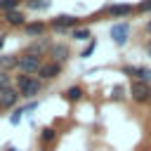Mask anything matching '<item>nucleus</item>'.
Returning a JSON list of instances; mask_svg holds the SVG:
<instances>
[{
	"mask_svg": "<svg viewBox=\"0 0 151 151\" xmlns=\"http://www.w3.org/2000/svg\"><path fill=\"white\" fill-rule=\"evenodd\" d=\"M14 87L21 92V97H26V99H33V97H38V94H40V90H42V80H40L38 76L19 73V76L14 78Z\"/></svg>",
	"mask_w": 151,
	"mask_h": 151,
	"instance_id": "obj_1",
	"label": "nucleus"
},
{
	"mask_svg": "<svg viewBox=\"0 0 151 151\" xmlns=\"http://www.w3.org/2000/svg\"><path fill=\"white\" fill-rule=\"evenodd\" d=\"M45 61H42V57L40 54H31V52H24L21 57H19V64H17V68L21 71V73H28V76H33V73H38L40 71V66H42Z\"/></svg>",
	"mask_w": 151,
	"mask_h": 151,
	"instance_id": "obj_2",
	"label": "nucleus"
},
{
	"mask_svg": "<svg viewBox=\"0 0 151 151\" xmlns=\"http://www.w3.org/2000/svg\"><path fill=\"white\" fill-rule=\"evenodd\" d=\"M130 97H132V101H137V104H149V101H151V83L132 80V85H130Z\"/></svg>",
	"mask_w": 151,
	"mask_h": 151,
	"instance_id": "obj_3",
	"label": "nucleus"
},
{
	"mask_svg": "<svg viewBox=\"0 0 151 151\" xmlns=\"http://www.w3.org/2000/svg\"><path fill=\"white\" fill-rule=\"evenodd\" d=\"M101 12L109 14L111 19H127V17L134 12V5H130V2H113V5L101 7Z\"/></svg>",
	"mask_w": 151,
	"mask_h": 151,
	"instance_id": "obj_4",
	"label": "nucleus"
},
{
	"mask_svg": "<svg viewBox=\"0 0 151 151\" xmlns=\"http://www.w3.org/2000/svg\"><path fill=\"white\" fill-rule=\"evenodd\" d=\"M109 35H111V40H113L118 47H123V45L127 42V38H130V21H116V24L111 26Z\"/></svg>",
	"mask_w": 151,
	"mask_h": 151,
	"instance_id": "obj_5",
	"label": "nucleus"
},
{
	"mask_svg": "<svg viewBox=\"0 0 151 151\" xmlns=\"http://www.w3.org/2000/svg\"><path fill=\"white\" fill-rule=\"evenodd\" d=\"M78 24H80V19L73 14H59L50 21V26L54 31H73V28H78Z\"/></svg>",
	"mask_w": 151,
	"mask_h": 151,
	"instance_id": "obj_6",
	"label": "nucleus"
},
{
	"mask_svg": "<svg viewBox=\"0 0 151 151\" xmlns=\"http://www.w3.org/2000/svg\"><path fill=\"white\" fill-rule=\"evenodd\" d=\"M123 76H130L132 80L151 83V68L149 66H123Z\"/></svg>",
	"mask_w": 151,
	"mask_h": 151,
	"instance_id": "obj_7",
	"label": "nucleus"
},
{
	"mask_svg": "<svg viewBox=\"0 0 151 151\" xmlns=\"http://www.w3.org/2000/svg\"><path fill=\"white\" fill-rule=\"evenodd\" d=\"M59 73H61V64L59 61H45L40 66V71H38V78L40 80H54Z\"/></svg>",
	"mask_w": 151,
	"mask_h": 151,
	"instance_id": "obj_8",
	"label": "nucleus"
},
{
	"mask_svg": "<svg viewBox=\"0 0 151 151\" xmlns=\"http://www.w3.org/2000/svg\"><path fill=\"white\" fill-rule=\"evenodd\" d=\"M19 97H21V92L12 85V87H7V90L0 92V106H2V109H12V106L19 101Z\"/></svg>",
	"mask_w": 151,
	"mask_h": 151,
	"instance_id": "obj_9",
	"label": "nucleus"
},
{
	"mask_svg": "<svg viewBox=\"0 0 151 151\" xmlns=\"http://www.w3.org/2000/svg\"><path fill=\"white\" fill-rule=\"evenodd\" d=\"M68 54H71V50H68V45H64V42H57V45L50 47V57H52V61L64 64V61L68 59Z\"/></svg>",
	"mask_w": 151,
	"mask_h": 151,
	"instance_id": "obj_10",
	"label": "nucleus"
},
{
	"mask_svg": "<svg viewBox=\"0 0 151 151\" xmlns=\"http://www.w3.org/2000/svg\"><path fill=\"white\" fill-rule=\"evenodd\" d=\"M24 31H26L28 38H42L45 31H47V24H45V21H28V24L24 26Z\"/></svg>",
	"mask_w": 151,
	"mask_h": 151,
	"instance_id": "obj_11",
	"label": "nucleus"
},
{
	"mask_svg": "<svg viewBox=\"0 0 151 151\" xmlns=\"http://www.w3.org/2000/svg\"><path fill=\"white\" fill-rule=\"evenodd\" d=\"M5 21H7L9 26H26V24H28V21H26V14H24V12H19V9L5 12Z\"/></svg>",
	"mask_w": 151,
	"mask_h": 151,
	"instance_id": "obj_12",
	"label": "nucleus"
},
{
	"mask_svg": "<svg viewBox=\"0 0 151 151\" xmlns=\"http://www.w3.org/2000/svg\"><path fill=\"white\" fill-rule=\"evenodd\" d=\"M50 47H52V42L47 40V38H40V40H35L33 45H28V50L26 52H31V54H45V52H50Z\"/></svg>",
	"mask_w": 151,
	"mask_h": 151,
	"instance_id": "obj_13",
	"label": "nucleus"
},
{
	"mask_svg": "<svg viewBox=\"0 0 151 151\" xmlns=\"http://www.w3.org/2000/svg\"><path fill=\"white\" fill-rule=\"evenodd\" d=\"M17 64H19V57L17 54H0V71L17 68Z\"/></svg>",
	"mask_w": 151,
	"mask_h": 151,
	"instance_id": "obj_14",
	"label": "nucleus"
},
{
	"mask_svg": "<svg viewBox=\"0 0 151 151\" xmlns=\"http://www.w3.org/2000/svg\"><path fill=\"white\" fill-rule=\"evenodd\" d=\"M83 94H85V92H83V87H80V85H71V87L64 92L66 101H80V99H83Z\"/></svg>",
	"mask_w": 151,
	"mask_h": 151,
	"instance_id": "obj_15",
	"label": "nucleus"
},
{
	"mask_svg": "<svg viewBox=\"0 0 151 151\" xmlns=\"http://www.w3.org/2000/svg\"><path fill=\"white\" fill-rule=\"evenodd\" d=\"M71 38L73 40H92V33H90L87 26H78V28L71 31Z\"/></svg>",
	"mask_w": 151,
	"mask_h": 151,
	"instance_id": "obj_16",
	"label": "nucleus"
},
{
	"mask_svg": "<svg viewBox=\"0 0 151 151\" xmlns=\"http://www.w3.org/2000/svg\"><path fill=\"white\" fill-rule=\"evenodd\" d=\"M40 139H42L45 144L54 142V139H57V130H54V127H42V132H40Z\"/></svg>",
	"mask_w": 151,
	"mask_h": 151,
	"instance_id": "obj_17",
	"label": "nucleus"
},
{
	"mask_svg": "<svg viewBox=\"0 0 151 151\" xmlns=\"http://www.w3.org/2000/svg\"><path fill=\"white\" fill-rule=\"evenodd\" d=\"M28 9H47L50 7V0H26Z\"/></svg>",
	"mask_w": 151,
	"mask_h": 151,
	"instance_id": "obj_18",
	"label": "nucleus"
},
{
	"mask_svg": "<svg viewBox=\"0 0 151 151\" xmlns=\"http://www.w3.org/2000/svg\"><path fill=\"white\" fill-rule=\"evenodd\" d=\"M19 2H21V0H0V9H2V12L19 9Z\"/></svg>",
	"mask_w": 151,
	"mask_h": 151,
	"instance_id": "obj_19",
	"label": "nucleus"
},
{
	"mask_svg": "<svg viewBox=\"0 0 151 151\" xmlns=\"http://www.w3.org/2000/svg\"><path fill=\"white\" fill-rule=\"evenodd\" d=\"M134 12H139V14H149V12H151V0H139V2L134 5Z\"/></svg>",
	"mask_w": 151,
	"mask_h": 151,
	"instance_id": "obj_20",
	"label": "nucleus"
},
{
	"mask_svg": "<svg viewBox=\"0 0 151 151\" xmlns=\"http://www.w3.org/2000/svg\"><path fill=\"white\" fill-rule=\"evenodd\" d=\"M7 87H12V78H9L7 71H0V92L7 90Z\"/></svg>",
	"mask_w": 151,
	"mask_h": 151,
	"instance_id": "obj_21",
	"label": "nucleus"
},
{
	"mask_svg": "<svg viewBox=\"0 0 151 151\" xmlns=\"http://www.w3.org/2000/svg\"><path fill=\"white\" fill-rule=\"evenodd\" d=\"M111 99H116V101L125 99V87H123V85H116V87L111 90Z\"/></svg>",
	"mask_w": 151,
	"mask_h": 151,
	"instance_id": "obj_22",
	"label": "nucleus"
},
{
	"mask_svg": "<svg viewBox=\"0 0 151 151\" xmlns=\"http://www.w3.org/2000/svg\"><path fill=\"white\" fill-rule=\"evenodd\" d=\"M94 50H97V40H94V38H92V40H90V42H87V47H85V50H83V52H80V57H83V59H87V57H90V54H92V52H94Z\"/></svg>",
	"mask_w": 151,
	"mask_h": 151,
	"instance_id": "obj_23",
	"label": "nucleus"
},
{
	"mask_svg": "<svg viewBox=\"0 0 151 151\" xmlns=\"http://www.w3.org/2000/svg\"><path fill=\"white\" fill-rule=\"evenodd\" d=\"M21 116H24V109H17V111L9 116V123H12V125H19V123H21Z\"/></svg>",
	"mask_w": 151,
	"mask_h": 151,
	"instance_id": "obj_24",
	"label": "nucleus"
},
{
	"mask_svg": "<svg viewBox=\"0 0 151 151\" xmlns=\"http://www.w3.org/2000/svg\"><path fill=\"white\" fill-rule=\"evenodd\" d=\"M144 31H146V33H149V35H151V19H149V21H146V26H144Z\"/></svg>",
	"mask_w": 151,
	"mask_h": 151,
	"instance_id": "obj_25",
	"label": "nucleus"
},
{
	"mask_svg": "<svg viewBox=\"0 0 151 151\" xmlns=\"http://www.w3.org/2000/svg\"><path fill=\"white\" fill-rule=\"evenodd\" d=\"M5 38H7V35H5V33H0V50H2V45H5Z\"/></svg>",
	"mask_w": 151,
	"mask_h": 151,
	"instance_id": "obj_26",
	"label": "nucleus"
},
{
	"mask_svg": "<svg viewBox=\"0 0 151 151\" xmlns=\"http://www.w3.org/2000/svg\"><path fill=\"white\" fill-rule=\"evenodd\" d=\"M146 54H149V57H151V40H149V42H146Z\"/></svg>",
	"mask_w": 151,
	"mask_h": 151,
	"instance_id": "obj_27",
	"label": "nucleus"
},
{
	"mask_svg": "<svg viewBox=\"0 0 151 151\" xmlns=\"http://www.w3.org/2000/svg\"><path fill=\"white\" fill-rule=\"evenodd\" d=\"M9 151H17V149H9Z\"/></svg>",
	"mask_w": 151,
	"mask_h": 151,
	"instance_id": "obj_28",
	"label": "nucleus"
},
{
	"mask_svg": "<svg viewBox=\"0 0 151 151\" xmlns=\"http://www.w3.org/2000/svg\"><path fill=\"white\" fill-rule=\"evenodd\" d=\"M0 109H2V106H0Z\"/></svg>",
	"mask_w": 151,
	"mask_h": 151,
	"instance_id": "obj_29",
	"label": "nucleus"
}]
</instances>
